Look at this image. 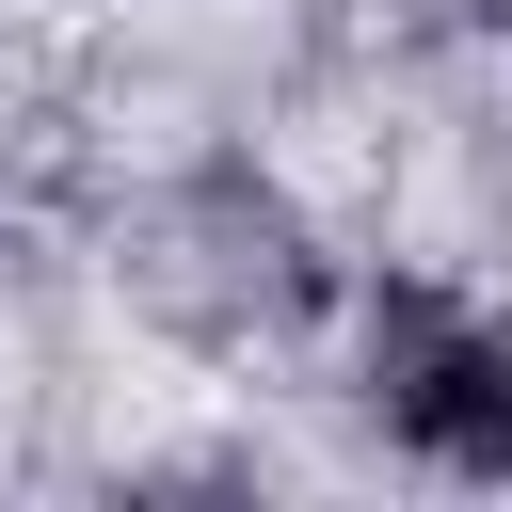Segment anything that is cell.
<instances>
[{"instance_id": "cell-1", "label": "cell", "mask_w": 512, "mask_h": 512, "mask_svg": "<svg viewBox=\"0 0 512 512\" xmlns=\"http://www.w3.org/2000/svg\"><path fill=\"white\" fill-rule=\"evenodd\" d=\"M384 416H400L432 464L512 480V336H480V320H400V352H384Z\"/></svg>"}]
</instances>
